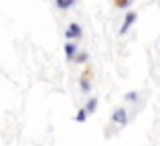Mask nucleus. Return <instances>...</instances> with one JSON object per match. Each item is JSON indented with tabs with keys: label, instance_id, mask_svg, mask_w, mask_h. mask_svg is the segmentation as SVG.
<instances>
[{
	"label": "nucleus",
	"instance_id": "1",
	"mask_svg": "<svg viewBox=\"0 0 160 146\" xmlns=\"http://www.w3.org/2000/svg\"><path fill=\"white\" fill-rule=\"evenodd\" d=\"M112 122L118 124V126H128V112H126V108H116L113 110Z\"/></svg>",
	"mask_w": 160,
	"mask_h": 146
},
{
	"label": "nucleus",
	"instance_id": "2",
	"mask_svg": "<svg viewBox=\"0 0 160 146\" xmlns=\"http://www.w3.org/2000/svg\"><path fill=\"white\" fill-rule=\"evenodd\" d=\"M136 20H138V12H134V10L126 12V18H124V23H122V27H120V35H126Z\"/></svg>",
	"mask_w": 160,
	"mask_h": 146
},
{
	"label": "nucleus",
	"instance_id": "3",
	"mask_svg": "<svg viewBox=\"0 0 160 146\" xmlns=\"http://www.w3.org/2000/svg\"><path fill=\"white\" fill-rule=\"evenodd\" d=\"M65 37H67L69 41H73V39H81V24L71 23L69 27H67V31H65Z\"/></svg>",
	"mask_w": 160,
	"mask_h": 146
},
{
	"label": "nucleus",
	"instance_id": "4",
	"mask_svg": "<svg viewBox=\"0 0 160 146\" xmlns=\"http://www.w3.org/2000/svg\"><path fill=\"white\" fill-rule=\"evenodd\" d=\"M77 53H79V49H77V43H73V41H67V43H65V57L71 61L75 55H77Z\"/></svg>",
	"mask_w": 160,
	"mask_h": 146
},
{
	"label": "nucleus",
	"instance_id": "5",
	"mask_svg": "<svg viewBox=\"0 0 160 146\" xmlns=\"http://www.w3.org/2000/svg\"><path fill=\"white\" fill-rule=\"evenodd\" d=\"M98 103H99L98 98H89V99H87V103H85V108H83V110H85V114H87V116L95 114V110H98Z\"/></svg>",
	"mask_w": 160,
	"mask_h": 146
},
{
	"label": "nucleus",
	"instance_id": "6",
	"mask_svg": "<svg viewBox=\"0 0 160 146\" xmlns=\"http://www.w3.org/2000/svg\"><path fill=\"white\" fill-rule=\"evenodd\" d=\"M79 87H81V91H83V93H89L91 83H89V79H87V75H83V77L79 79Z\"/></svg>",
	"mask_w": 160,
	"mask_h": 146
},
{
	"label": "nucleus",
	"instance_id": "7",
	"mask_svg": "<svg viewBox=\"0 0 160 146\" xmlns=\"http://www.w3.org/2000/svg\"><path fill=\"white\" fill-rule=\"evenodd\" d=\"M73 59H75V63H77V65H81V63H87V59H89V55H87L85 51H79L77 55L73 57Z\"/></svg>",
	"mask_w": 160,
	"mask_h": 146
},
{
	"label": "nucleus",
	"instance_id": "8",
	"mask_svg": "<svg viewBox=\"0 0 160 146\" xmlns=\"http://www.w3.org/2000/svg\"><path fill=\"white\" fill-rule=\"evenodd\" d=\"M57 8H61V10H67V8H71L75 4V0H57Z\"/></svg>",
	"mask_w": 160,
	"mask_h": 146
},
{
	"label": "nucleus",
	"instance_id": "9",
	"mask_svg": "<svg viewBox=\"0 0 160 146\" xmlns=\"http://www.w3.org/2000/svg\"><path fill=\"white\" fill-rule=\"evenodd\" d=\"M138 98H140V93H138V91H128V93L124 95V99H126V102H130V103L138 102Z\"/></svg>",
	"mask_w": 160,
	"mask_h": 146
},
{
	"label": "nucleus",
	"instance_id": "10",
	"mask_svg": "<svg viewBox=\"0 0 160 146\" xmlns=\"http://www.w3.org/2000/svg\"><path fill=\"white\" fill-rule=\"evenodd\" d=\"M73 120H75V122H85V120H87V114H85V110L81 108V110L77 112V116H75Z\"/></svg>",
	"mask_w": 160,
	"mask_h": 146
},
{
	"label": "nucleus",
	"instance_id": "11",
	"mask_svg": "<svg viewBox=\"0 0 160 146\" xmlns=\"http://www.w3.org/2000/svg\"><path fill=\"white\" fill-rule=\"evenodd\" d=\"M130 4H132V0H120V2H116L118 8H128Z\"/></svg>",
	"mask_w": 160,
	"mask_h": 146
}]
</instances>
